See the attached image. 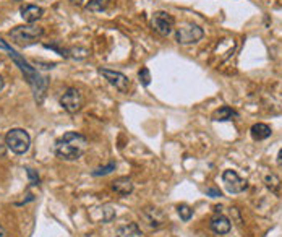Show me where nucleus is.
Segmentation results:
<instances>
[{"mask_svg": "<svg viewBox=\"0 0 282 237\" xmlns=\"http://www.w3.org/2000/svg\"><path fill=\"white\" fill-rule=\"evenodd\" d=\"M177 211H178V216H180V219H182V221H185V223L190 221L192 216H193V210L188 205H185V203H183V205H178Z\"/></svg>", "mask_w": 282, "mask_h": 237, "instance_id": "6ab92c4d", "label": "nucleus"}, {"mask_svg": "<svg viewBox=\"0 0 282 237\" xmlns=\"http://www.w3.org/2000/svg\"><path fill=\"white\" fill-rule=\"evenodd\" d=\"M206 195H209V197H212V198H217V197H222V193H221L219 189L209 187V189H206Z\"/></svg>", "mask_w": 282, "mask_h": 237, "instance_id": "5701e85b", "label": "nucleus"}, {"mask_svg": "<svg viewBox=\"0 0 282 237\" xmlns=\"http://www.w3.org/2000/svg\"><path fill=\"white\" fill-rule=\"evenodd\" d=\"M15 2H21V0H15Z\"/></svg>", "mask_w": 282, "mask_h": 237, "instance_id": "cd10ccee", "label": "nucleus"}, {"mask_svg": "<svg viewBox=\"0 0 282 237\" xmlns=\"http://www.w3.org/2000/svg\"><path fill=\"white\" fill-rule=\"evenodd\" d=\"M89 146L88 138L78 132H67L55 141V156L64 161H76L80 159Z\"/></svg>", "mask_w": 282, "mask_h": 237, "instance_id": "f257e3e1", "label": "nucleus"}, {"mask_svg": "<svg viewBox=\"0 0 282 237\" xmlns=\"http://www.w3.org/2000/svg\"><path fill=\"white\" fill-rule=\"evenodd\" d=\"M115 167H117V164L114 163H109L107 166H101V167H96L94 169V171L91 172V175L92 177H101V175H107V174H110L112 171H115Z\"/></svg>", "mask_w": 282, "mask_h": 237, "instance_id": "f3484780", "label": "nucleus"}, {"mask_svg": "<svg viewBox=\"0 0 282 237\" xmlns=\"http://www.w3.org/2000/svg\"><path fill=\"white\" fill-rule=\"evenodd\" d=\"M5 145L12 153L24 155L31 146V137L24 129H10L5 135Z\"/></svg>", "mask_w": 282, "mask_h": 237, "instance_id": "20e7f679", "label": "nucleus"}, {"mask_svg": "<svg viewBox=\"0 0 282 237\" xmlns=\"http://www.w3.org/2000/svg\"><path fill=\"white\" fill-rule=\"evenodd\" d=\"M222 182H224V187L229 193H242L248 189V182L242 179L232 169H227V171L222 172Z\"/></svg>", "mask_w": 282, "mask_h": 237, "instance_id": "6e6552de", "label": "nucleus"}, {"mask_svg": "<svg viewBox=\"0 0 282 237\" xmlns=\"http://www.w3.org/2000/svg\"><path fill=\"white\" fill-rule=\"evenodd\" d=\"M10 39L21 47H28L33 44H38V42L44 38V28L38 26V24H21V26H15L12 31L8 33Z\"/></svg>", "mask_w": 282, "mask_h": 237, "instance_id": "7ed1b4c3", "label": "nucleus"}, {"mask_svg": "<svg viewBox=\"0 0 282 237\" xmlns=\"http://www.w3.org/2000/svg\"><path fill=\"white\" fill-rule=\"evenodd\" d=\"M151 26L156 33H159L161 36H169L170 33L174 31V26H175V18L170 13L167 12H154L151 18Z\"/></svg>", "mask_w": 282, "mask_h": 237, "instance_id": "0eeeda50", "label": "nucleus"}, {"mask_svg": "<svg viewBox=\"0 0 282 237\" xmlns=\"http://www.w3.org/2000/svg\"><path fill=\"white\" fill-rule=\"evenodd\" d=\"M209 227H211L212 232H216L219 235H226V234L230 232V229H232V224H230L229 218H226L224 215H216L214 218L211 219Z\"/></svg>", "mask_w": 282, "mask_h": 237, "instance_id": "9b49d317", "label": "nucleus"}, {"mask_svg": "<svg viewBox=\"0 0 282 237\" xmlns=\"http://www.w3.org/2000/svg\"><path fill=\"white\" fill-rule=\"evenodd\" d=\"M250 133H252V138H253L255 141H263V140H266V138L271 137L272 130H271V127H269L268 124L260 122V124H255V125L252 127Z\"/></svg>", "mask_w": 282, "mask_h": 237, "instance_id": "4468645a", "label": "nucleus"}, {"mask_svg": "<svg viewBox=\"0 0 282 237\" xmlns=\"http://www.w3.org/2000/svg\"><path fill=\"white\" fill-rule=\"evenodd\" d=\"M277 164L282 166V150L279 151V155H277Z\"/></svg>", "mask_w": 282, "mask_h": 237, "instance_id": "bb28decb", "label": "nucleus"}, {"mask_svg": "<svg viewBox=\"0 0 282 237\" xmlns=\"http://www.w3.org/2000/svg\"><path fill=\"white\" fill-rule=\"evenodd\" d=\"M110 187H112L114 192L120 193V195H130L135 189V185L128 177H120V179H115Z\"/></svg>", "mask_w": 282, "mask_h": 237, "instance_id": "ddd939ff", "label": "nucleus"}, {"mask_svg": "<svg viewBox=\"0 0 282 237\" xmlns=\"http://www.w3.org/2000/svg\"><path fill=\"white\" fill-rule=\"evenodd\" d=\"M20 15H21V18L33 24V23H36L38 20L42 18V15H44V8L42 7H38V5H23L20 8Z\"/></svg>", "mask_w": 282, "mask_h": 237, "instance_id": "9d476101", "label": "nucleus"}, {"mask_svg": "<svg viewBox=\"0 0 282 237\" xmlns=\"http://www.w3.org/2000/svg\"><path fill=\"white\" fill-rule=\"evenodd\" d=\"M0 49H4V50H8V52H10V50H12V47L10 46H8L7 44V42L2 39V38H0Z\"/></svg>", "mask_w": 282, "mask_h": 237, "instance_id": "b1692460", "label": "nucleus"}, {"mask_svg": "<svg viewBox=\"0 0 282 237\" xmlns=\"http://www.w3.org/2000/svg\"><path fill=\"white\" fill-rule=\"evenodd\" d=\"M89 55V50L88 49H83V47H72L68 49V57H73L76 61H83V58H86Z\"/></svg>", "mask_w": 282, "mask_h": 237, "instance_id": "a211bd4d", "label": "nucleus"}, {"mask_svg": "<svg viewBox=\"0 0 282 237\" xmlns=\"http://www.w3.org/2000/svg\"><path fill=\"white\" fill-rule=\"evenodd\" d=\"M83 104H84V98L81 95V91L76 90V88L65 90V93L60 96V106H62L64 111H67L68 114L80 112Z\"/></svg>", "mask_w": 282, "mask_h": 237, "instance_id": "423d86ee", "label": "nucleus"}, {"mask_svg": "<svg viewBox=\"0 0 282 237\" xmlns=\"http://www.w3.org/2000/svg\"><path fill=\"white\" fill-rule=\"evenodd\" d=\"M138 78H140V83L143 84V86H149L151 83V72L148 67H143V69L138 72Z\"/></svg>", "mask_w": 282, "mask_h": 237, "instance_id": "412c9836", "label": "nucleus"}, {"mask_svg": "<svg viewBox=\"0 0 282 237\" xmlns=\"http://www.w3.org/2000/svg\"><path fill=\"white\" fill-rule=\"evenodd\" d=\"M26 174H28V177H29V184H31V185H39V184H41L39 175L36 174V171H34V169L26 167Z\"/></svg>", "mask_w": 282, "mask_h": 237, "instance_id": "4be33fe9", "label": "nucleus"}, {"mask_svg": "<svg viewBox=\"0 0 282 237\" xmlns=\"http://www.w3.org/2000/svg\"><path fill=\"white\" fill-rule=\"evenodd\" d=\"M238 118V112L230 106H222L217 111L212 112V121L216 122H226V121H235Z\"/></svg>", "mask_w": 282, "mask_h": 237, "instance_id": "f8f14e48", "label": "nucleus"}, {"mask_svg": "<svg viewBox=\"0 0 282 237\" xmlns=\"http://www.w3.org/2000/svg\"><path fill=\"white\" fill-rule=\"evenodd\" d=\"M140 234H141V229L136 223H128L123 226H118L115 231V237H136Z\"/></svg>", "mask_w": 282, "mask_h": 237, "instance_id": "2eb2a0df", "label": "nucleus"}, {"mask_svg": "<svg viewBox=\"0 0 282 237\" xmlns=\"http://www.w3.org/2000/svg\"><path fill=\"white\" fill-rule=\"evenodd\" d=\"M73 2H75V4H78V2H76V0H73Z\"/></svg>", "mask_w": 282, "mask_h": 237, "instance_id": "c85d7f7f", "label": "nucleus"}, {"mask_svg": "<svg viewBox=\"0 0 282 237\" xmlns=\"http://www.w3.org/2000/svg\"><path fill=\"white\" fill-rule=\"evenodd\" d=\"M46 49H50V50H54V52H57L58 55H62V57H68V49L67 47H60V44H58V41L55 42H50V44H44Z\"/></svg>", "mask_w": 282, "mask_h": 237, "instance_id": "aec40b11", "label": "nucleus"}, {"mask_svg": "<svg viewBox=\"0 0 282 237\" xmlns=\"http://www.w3.org/2000/svg\"><path fill=\"white\" fill-rule=\"evenodd\" d=\"M109 4H110V0H89V2L86 4V10L94 12V13L104 12L106 8L109 7Z\"/></svg>", "mask_w": 282, "mask_h": 237, "instance_id": "dca6fc26", "label": "nucleus"}, {"mask_svg": "<svg viewBox=\"0 0 282 237\" xmlns=\"http://www.w3.org/2000/svg\"><path fill=\"white\" fill-rule=\"evenodd\" d=\"M204 36V31L201 26L195 23H182L175 31V41L178 44H195V42L201 41Z\"/></svg>", "mask_w": 282, "mask_h": 237, "instance_id": "39448f33", "label": "nucleus"}, {"mask_svg": "<svg viewBox=\"0 0 282 237\" xmlns=\"http://www.w3.org/2000/svg\"><path fill=\"white\" fill-rule=\"evenodd\" d=\"M99 75H102L112 86L120 91V93H127L128 88H130V80H128L127 75H123L122 72H115V70H110V69H101L98 70Z\"/></svg>", "mask_w": 282, "mask_h": 237, "instance_id": "1a4fd4ad", "label": "nucleus"}, {"mask_svg": "<svg viewBox=\"0 0 282 237\" xmlns=\"http://www.w3.org/2000/svg\"><path fill=\"white\" fill-rule=\"evenodd\" d=\"M0 237H8V232L4 226H0Z\"/></svg>", "mask_w": 282, "mask_h": 237, "instance_id": "393cba45", "label": "nucleus"}, {"mask_svg": "<svg viewBox=\"0 0 282 237\" xmlns=\"http://www.w3.org/2000/svg\"><path fill=\"white\" fill-rule=\"evenodd\" d=\"M10 57L15 61V64L20 67L21 73L26 77V81L31 84L36 101H38V103H42V99H44V95H46V88H47V78H42L41 75L34 70L26 61H24L23 57L18 55V52H15L13 49L10 50Z\"/></svg>", "mask_w": 282, "mask_h": 237, "instance_id": "f03ea898", "label": "nucleus"}, {"mask_svg": "<svg viewBox=\"0 0 282 237\" xmlns=\"http://www.w3.org/2000/svg\"><path fill=\"white\" fill-rule=\"evenodd\" d=\"M4 86H5V80H4V77H2V75H0V93H2Z\"/></svg>", "mask_w": 282, "mask_h": 237, "instance_id": "a878e982", "label": "nucleus"}]
</instances>
